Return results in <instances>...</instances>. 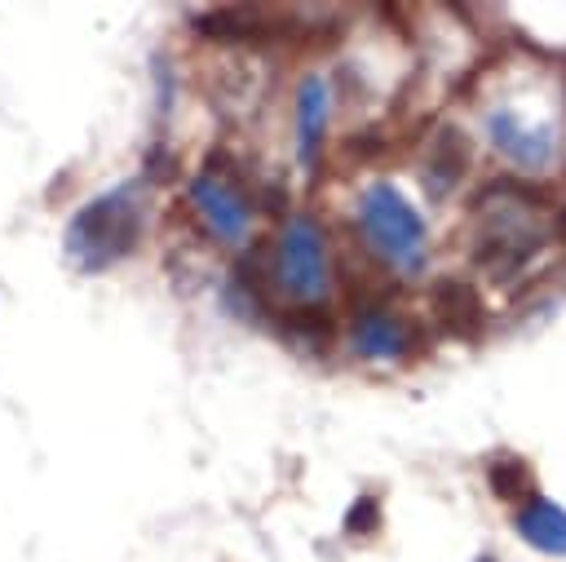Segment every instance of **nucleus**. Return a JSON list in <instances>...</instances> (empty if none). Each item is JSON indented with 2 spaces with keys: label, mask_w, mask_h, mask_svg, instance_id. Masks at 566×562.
Segmentation results:
<instances>
[{
  "label": "nucleus",
  "mask_w": 566,
  "mask_h": 562,
  "mask_svg": "<svg viewBox=\"0 0 566 562\" xmlns=\"http://www.w3.org/2000/svg\"><path fill=\"white\" fill-rule=\"evenodd\" d=\"M142 226H146V204L137 186L102 190L88 204H80L75 217L66 221V257L80 274H102L137 248Z\"/></svg>",
  "instance_id": "1"
},
{
  "label": "nucleus",
  "mask_w": 566,
  "mask_h": 562,
  "mask_svg": "<svg viewBox=\"0 0 566 562\" xmlns=\"http://www.w3.org/2000/svg\"><path fill=\"white\" fill-rule=\"evenodd\" d=\"M544 243V221L531 195L517 186H491L478 195V266H486L495 279H509L517 266H526Z\"/></svg>",
  "instance_id": "2"
},
{
  "label": "nucleus",
  "mask_w": 566,
  "mask_h": 562,
  "mask_svg": "<svg viewBox=\"0 0 566 562\" xmlns=\"http://www.w3.org/2000/svg\"><path fill=\"white\" fill-rule=\"evenodd\" d=\"M358 226H363V239L367 248L389 266V270H402V274H420L424 270V221L420 212L402 199V190L394 181H371L358 199Z\"/></svg>",
  "instance_id": "3"
},
{
  "label": "nucleus",
  "mask_w": 566,
  "mask_h": 562,
  "mask_svg": "<svg viewBox=\"0 0 566 562\" xmlns=\"http://www.w3.org/2000/svg\"><path fill=\"white\" fill-rule=\"evenodd\" d=\"M274 283L296 305H318L332 288L327 270V239L314 217H292L274 243Z\"/></svg>",
  "instance_id": "4"
},
{
  "label": "nucleus",
  "mask_w": 566,
  "mask_h": 562,
  "mask_svg": "<svg viewBox=\"0 0 566 562\" xmlns=\"http://www.w3.org/2000/svg\"><path fill=\"white\" fill-rule=\"evenodd\" d=\"M190 208L195 217L203 221V230L217 239V243H248V230H252V208H248V195L217 168H203L195 181H190Z\"/></svg>",
  "instance_id": "5"
},
{
  "label": "nucleus",
  "mask_w": 566,
  "mask_h": 562,
  "mask_svg": "<svg viewBox=\"0 0 566 562\" xmlns=\"http://www.w3.org/2000/svg\"><path fill=\"white\" fill-rule=\"evenodd\" d=\"M486 133H491V146L504 159H513L517 168L539 173L553 159V133L544 124H526L517 111H491L486 115Z\"/></svg>",
  "instance_id": "6"
},
{
  "label": "nucleus",
  "mask_w": 566,
  "mask_h": 562,
  "mask_svg": "<svg viewBox=\"0 0 566 562\" xmlns=\"http://www.w3.org/2000/svg\"><path fill=\"white\" fill-rule=\"evenodd\" d=\"M349 345H354L358 358H371V363H398V358L407 354V345H411V327H407V319H398L394 310L371 305V310H363V314L354 319V327H349Z\"/></svg>",
  "instance_id": "7"
},
{
  "label": "nucleus",
  "mask_w": 566,
  "mask_h": 562,
  "mask_svg": "<svg viewBox=\"0 0 566 562\" xmlns=\"http://www.w3.org/2000/svg\"><path fill=\"white\" fill-rule=\"evenodd\" d=\"M327 119H332V84L323 75H305L296 84V155H301V164L318 159Z\"/></svg>",
  "instance_id": "8"
},
{
  "label": "nucleus",
  "mask_w": 566,
  "mask_h": 562,
  "mask_svg": "<svg viewBox=\"0 0 566 562\" xmlns=\"http://www.w3.org/2000/svg\"><path fill=\"white\" fill-rule=\"evenodd\" d=\"M433 319L451 336H478L486 323V310H482V296L464 279H438L433 283Z\"/></svg>",
  "instance_id": "9"
},
{
  "label": "nucleus",
  "mask_w": 566,
  "mask_h": 562,
  "mask_svg": "<svg viewBox=\"0 0 566 562\" xmlns=\"http://www.w3.org/2000/svg\"><path fill=\"white\" fill-rule=\"evenodd\" d=\"M513 522H517V535L531 549L566 558V509L562 504H553V500H526Z\"/></svg>",
  "instance_id": "10"
},
{
  "label": "nucleus",
  "mask_w": 566,
  "mask_h": 562,
  "mask_svg": "<svg viewBox=\"0 0 566 562\" xmlns=\"http://www.w3.org/2000/svg\"><path fill=\"white\" fill-rule=\"evenodd\" d=\"M464 164H469V142L455 128H438L429 142V159H424V190L433 199H442L460 181Z\"/></svg>",
  "instance_id": "11"
},
{
  "label": "nucleus",
  "mask_w": 566,
  "mask_h": 562,
  "mask_svg": "<svg viewBox=\"0 0 566 562\" xmlns=\"http://www.w3.org/2000/svg\"><path fill=\"white\" fill-rule=\"evenodd\" d=\"M531 487V469L517 460V456H500L495 465H491V491L495 496H517V491H526Z\"/></svg>",
  "instance_id": "12"
},
{
  "label": "nucleus",
  "mask_w": 566,
  "mask_h": 562,
  "mask_svg": "<svg viewBox=\"0 0 566 562\" xmlns=\"http://www.w3.org/2000/svg\"><path fill=\"white\" fill-rule=\"evenodd\" d=\"M376 522H380V504H376V496H363V500L345 513V531H349V535H371Z\"/></svg>",
  "instance_id": "13"
},
{
  "label": "nucleus",
  "mask_w": 566,
  "mask_h": 562,
  "mask_svg": "<svg viewBox=\"0 0 566 562\" xmlns=\"http://www.w3.org/2000/svg\"><path fill=\"white\" fill-rule=\"evenodd\" d=\"M482 562H491V558H482Z\"/></svg>",
  "instance_id": "14"
}]
</instances>
